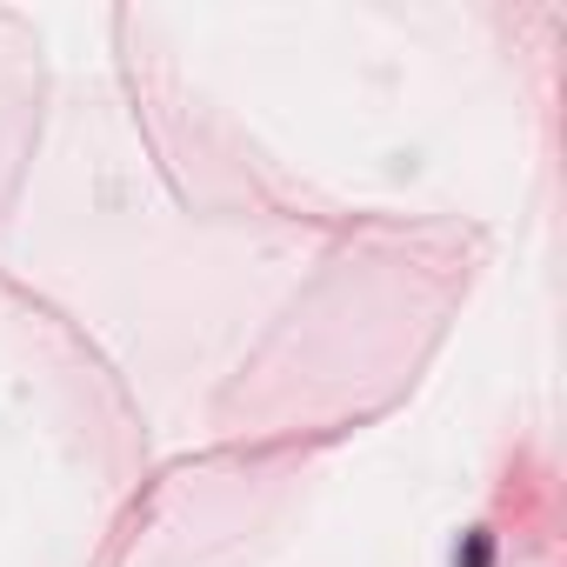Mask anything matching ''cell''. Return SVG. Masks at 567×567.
Instances as JSON below:
<instances>
[{"instance_id": "obj_1", "label": "cell", "mask_w": 567, "mask_h": 567, "mask_svg": "<svg viewBox=\"0 0 567 567\" xmlns=\"http://www.w3.org/2000/svg\"><path fill=\"white\" fill-rule=\"evenodd\" d=\"M467 567H487V534H474V540H467Z\"/></svg>"}]
</instances>
